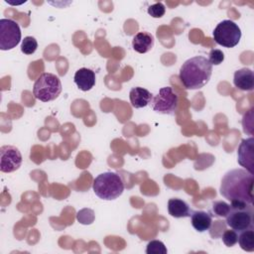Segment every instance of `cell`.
<instances>
[{
  "label": "cell",
  "instance_id": "6da1fadb",
  "mask_svg": "<svg viewBox=\"0 0 254 254\" xmlns=\"http://www.w3.org/2000/svg\"><path fill=\"white\" fill-rule=\"evenodd\" d=\"M254 175L244 169H233L225 173L220 183V194L230 202L253 204Z\"/></svg>",
  "mask_w": 254,
  "mask_h": 254
},
{
  "label": "cell",
  "instance_id": "7a4b0ae2",
  "mask_svg": "<svg viewBox=\"0 0 254 254\" xmlns=\"http://www.w3.org/2000/svg\"><path fill=\"white\" fill-rule=\"evenodd\" d=\"M212 65L205 57L196 56L187 60L180 68L179 77L187 89L202 88L209 81Z\"/></svg>",
  "mask_w": 254,
  "mask_h": 254
},
{
  "label": "cell",
  "instance_id": "3957f363",
  "mask_svg": "<svg viewBox=\"0 0 254 254\" xmlns=\"http://www.w3.org/2000/svg\"><path fill=\"white\" fill-rule=\"evenodd\" d=\"M92 189L99 198L103 200H113L123 193L124 183L118 174L105 172L94 179Z\"/></svg>",
  "mask_w": 254,
  "mask_h": 254
},
{
  "label": "cell",
  "instance_id": "277c9868",
  "mask_svg": "<svg viewBox=\"0 0 254 254\" xmlns=\"http://www.w3.org/2000/svg\"><path fill=\"white\" fill-rule=\"evenodd\" d=\"M253 214L252 204L238 201L231 202L229 211L225 216L226 225L237 232L253 228Z\"/></svg>",
  "mask_w": 254,
  "mask_h": 254
},
{
  "label": "cell",
  "instance_id": "5b68a950",
  "mask_svg": "<svg viewBox=\"0 0 254 254\" xmlns=\"http://www.w3.org/2000/svg\"><path fill=\"white\" fill-rule=\"evenodd\" d=\"M62 92V82L59 76L51 72L42 73L35 81L33 94L35 98L43 102L56 99Z\"/></svg>",
  "mask_w": 254,
  "mask_h": 254
},
{
  "label": "cell",
  "instance_id": "8992f818",
  "mask_svg": "<svg viewBox=\"0 0 254 254\" xmlns=\"http://www.w3.org/2000/svg\"><path fill=\"white\" fill-rule=\"evenodd\" d=\"M212 36L216 44L224 48H233L241 39V30L232 20H223L217 24Z\"/></svg>",
  "mask_w": 254,
  "mask_h": 254
},
{
  "label": "cell",
  "instance_id": "52a82bcc",
  "mask_svg": "<svg viewBox=\"0 0 254 254\" xmlns=\"http://www.w3.org/2000/svg\"><path fill=\"white\" fill-rule=\"evenodd\" d=\"M150 104L156 113L175 115L179 105V97L171 86H165L153 96Z\"/></svg>",
  "mask_w": 254,
  "mask_h": 254
},
{
  "label": "cell",
  "instance_id": "ba28073f",
  "mask_svg": "<svg viewBox=\"0 0 254 254\" xmlns=\"http://www.w3.org/2000/svg\"><path fill=\"white\" fill-rule=\"evenodd\" d=\"M21 36V29L16 21L7 18L0 20V49L2 51L14 49L20 43Z\"/></svg>",
  "mask_w": 254,
  "mask_h": 254
},
{
  "label": "cell",
  "instance_id": "9c48e42d",
  "mask_svg": "<svg viewBox=\"0 0 254 254\" xmlns=\"http://www.w3.org/2000/svg\"><path fill=\"white\" fill-rule=\"evenodd\" d=\"M22 155L15 146L4 145L0 148V171L12 173L17 171L22 165Z\"/></svg>",
  "mask_w": 254,
  "mask_h": 254
},
{
  "label": "cell",
  "instance_id": "30bf717a",
  "mask_svg": "<svg viewBox=\"0 0 254 254\" xmlns=\"http://www.w3.org/2000/svg\"><path fill=\"white\" fill-rule=\"evenodd\" d=\"M237 162L246 171L254 175V139H243L237 149Z\"/></svg>",
  "mask_w": 254,
  "mask_h": 254
},
{
  "label": "cell",
  "instance_id": "8fae6325",
  "mask_svg": "<svg viewBox=\"0 0 254 254\" xmlns=\"http://www.w3.org/2000/svg\"><path fill=\"white\" fill-rule=\"evenodd\" d=\"M233 83L235 87L243 91H251L254 88V73L252 69L243 67L234 72Z\"/></svg>",
  "mask_w": 254,
  "mask_h": 254
},
{
  "label": "cell",
  "instance_id": "7c38bea8",
  "mask_svg": "<svg viewBox=\"0 0 254 254\" xmlns=\"http://www.w3.org/2000/svg\"><path fill=\"white\" fill-rule=\"evenodd\" d=\"M73 80L80 90L88 91L95 84V73L89 68L81 67L75 71Z\"/></svg>",
  "mask_w": 254,
  "mask_h": 254
},
{
  "label": "cell",
  "instance_id": "4fadbf2b",
  "mask_svg": "<svg viewBox=\"0 0 254 254\" xmlns=\"http://www.w3.org/2000/svg\"><path fill=\"white\" fill-rule=\"evenodd\" d=\"M131 105L134 108H143L149 105L153 99V94L146 88L136 86L131 88L129 92Z\"/></svg>",
  "mask_w": 254,
  "mask_h": 254
},
{
  "label": "cell",
  "instance_id": "5bb4252c",
  "mask_svg": "<svg viewBox=\"0 0 254 254\" xmlns=\"http://www.w3.org/2000/svg\"><path fill=\"white\" fill-rule=\"evenodd\" d=\"M154 37L148 32L137 33L132 40V48L139 54H146L154 47Z\"/></svg>",
  "mask_w": 254,
  "mask_h": 254
},
{
  "label": "cell",
  "instance_id": "9a60e30c",
  "mask_svg": "<svg viewBox=\"0 0 254 254\" xmlns=\"http://www.w3.org/2000/svg\"><path fill=\"white\" fill-rule=\"evenodd\" d=\"M169 214L175 218L190 217L191 210L190 205L181 198H170L168 201Z\"/></svg>",
  "mask_w": 254,
  "mask_h": 254
},
{
  "label": "cell",
  "instance_id": "2e32d148",
  "mask_svg": "<svg viewBox=\"0 0 254 254\" xmlns=\"http://www.w3.org/2000/svg\"><path fill=\"white\" fill-rule=\"evenodd\" d=\"M190 222L192 227L198 232L208 230L212 224V217L210 213L202 210L192 211L190 214Z\"/></svg>",
  "mask_w": 254,
  "mask_h": 254
},
{
  "label": "cell",
  "instance_id": "e0dca14e",
  "mask_svg": "<svg viewBox=\"0 0 254 254\" xmlns=\"http://www.w3.org/2000/svg\"><path fill=\"white\" fill-rule=\"evenodd\" d=\"M240 247L247 252L254 251V230L253 228H248L239 232L238 240Z\"/></svg>",
  "mask_w": 254,
  "mask_h": 254
},
{
  "label": "cell",
  "instance_id": "ac0fdd59",
  "mask_svg": "<svg viewBox=\"0 0 254 254\" xmlns=\"http://www.w3.org/2000/svg\"><path fill=\"white\" fill-rule=\"evenodd\" d=\"M230 204L223 200H215L212 202V208H211V216L215 217H225L229 211Z\"/></svg>",
  "mask_w": 254,
  "mask_h": 254
},
{
  "label": "cell",
  "instance_id": "d6986e66",
  "mask_svg": "<svg viewBox=\"0 0 254 254\" xmlns=\"http://www.w3.org/2000/svg\"><path fill=\"white\" fill-rule=\"evenodd\" d=\"M38 48V42L34 37L28 36L25 37L24 40H22V45H21V51L25 55H32L37 51Z\"/></svg>",
  "mask_w": 254,
  "mask_h": 254
},
{
  "label": "cell",
  "instance_id": "ffe728a7",
  "mask_svg": "<svg viewBox=\"0 0 254 254\" xmlns=\"http://www.w3.org/2000/svg\"><path fill=\"white\" fill-rule=\"evenodd\" d=\"M147 254H167L168 250L165 244L160 240H152L147 244Z\"/></svg>",
  "mask_w": 254,
  "mask_h": 254
},
{
  "label": "cell",
  "instance_id": "44dd1931",
  "mask_svg": "<svg viewBox=\"0 0 254 254\" xmlns=\"http://www.w3.org/2000/svg\"><path fill=\"white\" fill-rule=\"evenodd\" d=\"M222 242L225 244L227 247H232L237 243L238 240V234L237 231L233 229H225L223 233L221 234Z\"/></svg>",
  "mask_w": 254,
  "mask_h": 254
},
{
  "label": "cell",
  "instance_id": "7402d4cb",
  "mask_svg": "<svg viewBox=\"0 0 254 254\" xmlns=\"http://www.w3.org/2000/svg\"><path fill=\"white\" fill-rule=\"evenodd\" d=\"M76 218L81 224H91L94 220V212L89 208H83L76 213Z\"/></svg>",
  "mask_w": 254,
  "mask_h": 254
},
{
  "label": "cell",
  "instance_id": "603a6c76",
  "mask_svg": "<svg viewBox=\"0 0 254 254\" xmlns=\"http://www.w3.org/2000/svg\"><path fill=\"white\" fill-rule=\"evenodd\" d=\"M148 14L153 18H161L166 13V7L162 2H157L148 7Z\"/></svg>",
  "mask_w": 254,
  "mask_h": 254
},
{
  "label": "cell",
  "instance_id": "cb8c5ba5",
  "mask_svg": "<svg viewBox=\"0 0 254 254\" xmlns=\"http://www.w3.org/2000/svg\"><path fill=\"white\" fill-rule=\"evenodd\" d=\"M208 56H209V58L207 60L211 65H218L224 61V54L222 53V51H220L218 49L210 50Z\"/></svg>",
  "mask_w": 254,
  "mask_h": 254
}]
</instances>
